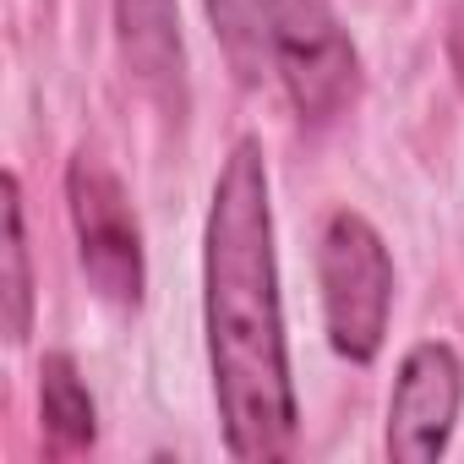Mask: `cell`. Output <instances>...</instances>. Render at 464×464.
I'll use <instances>...</instances> for the list:
<instances>
[{"instance_id": "cell-1", "label": "cell", "mask_w": 464, "mask_h": 464, "mask_svg": "<svg viewBox=\"0 0 464 464\" xmlns=\"http://www.w3.org/2000/svg\"><path fill=\"white\" fill-rule=\"evenodd\" d=\"M202 317H208V366H213L224 448L236 459H263V464L285 459L295 448L301 410L285 355L274 208L257 137H241L229 148L208 202Z\"/></svg>"}, {"instance_id": "cell-2", "label": "cell", "mask_w": 464, "mask_h": 464, "mask_svg": "<svg viewBox=\"0 0 464 464\" xmlns=\"http://www.w3.org/2000/svg\"><path fill=\"white\" fill-rule=\"evenodd\" d=\"M317 285H323L328 344L344 361L366 366L388 339V306H393V257L366 213L355 208L328 213L317 236Z\"/></svg>"}, {"instance_id": "cell-3", "label": "cell", "mask_w": 464, "mask_h": 464, "mask_svg": "<svg viewBox=\"0 0 464 464\" xmlns=\"http://www.w3.org/2000/svg\"><path fill=\"white\" fill-rule=\"evenodd\" d=\"M274 77L306 126H328L355 104L361 55L328 0H274Z\"/></svg>"}, {"instance_id": "cell-4", "label": "cell", "mask_w": 464, "mask_h": 464, "mask_svg": "<svg viewBox=\"0 0 464 464\" xmlns=\"http://www.w3.org/2000/svg\"><path fill=\"white\" fill-rule=\"evenodd\" d=\"M66 208H72L77 257H82L88 285L110 306L137 312V301H142V229H137V213H131L121 175L104 159L77 153L66 164Z\"/></svg>"}, {"instance_id": "cell-5", "label": "cell", "mask_w": 464, "mask_h": 464, "mask_svg": "<svg viewBox=\"0 0 464 464\" xmlns=\"http://www.w3.org/2000/svg\"><path fill=\"white\" fill-rule=\"evenodd\" d=\"M464 404V366L442 339H426L404 355L393 399H388V459L399 464H431L448 453V437L459 426Z\"/></svg>"}, {"instance_id": "cell-6", "label": "cell", "mask_w": 464, "mask_h": 464, "mask_svg": "<svg viewBox=\"0 0 464 464\" xmlns=\"http://www.w3.org/2000/svg\"><path fill=\"white\" fill-rule=\"evenodd\" d=\"M115 39L131 82L148 93V104L180 126L191 104L186 82V44H180V12L175 0H115Z\"/></svg>"}, {"instance_id": "cell-7", "label": "cell", "mask_w": 464, "mask_h": 464, "mask_svg": "<svg viewBox=\"0 0 464 464\" xmlns=\"http://www.w3.org/2000/svg\"><path fill=\"white\" fill-rule=\"evenodd\" d=\"M224 61L246 88L274 77V0H202Z\"/></svg>"}, {"instance_id": "cell-8", "label": "cell", "mask_w": 464, "mask_h": 464, "mask_svg": "<svg viewBox=\"0 0 464 464\" xmlns=\"http://www.w3.org/2000/svg\"><path fill=\"white\" fill-rule=\"evenodd\" d=\"M39 415L55 437V448H88L93 442V399H88V382L77 372V361L66 350H50L44 355V372H39Z\"/></svg>"}, {"instance_id": "cell-9", "label": "cell", "mask_w": 464, "mask_h": 464, "mask_svg": "<svg viewBox=\"0 0 464 464\" xmlns=\"http://www.w3.org/2000/svg\"><path fill=\"white\" fill-rule=\"evenodd\" d=\"M34 328V268H28V218H23V186L6 175V334L23 344Z\"/></svg>"}, {"instance_id": "cell-10", "label": "cell", "mask_w": 464, "mask_h": 464, "mask_svg": "<svg viewBox=\"0 0 464 464\" xmlns=\"http://www.w3.org/2000/svg\"><path fill=\"white\" fill-rule=\"evenodd\" d=\"M453 61H459V77H464V6L453 17Z\"/></svg>"}]
</instances>
